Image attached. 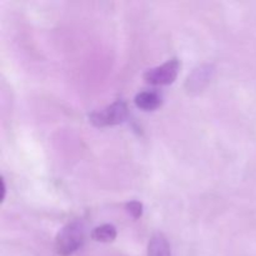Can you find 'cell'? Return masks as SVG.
Returning <instances> with one entry per match:
<instances>
[{
  "label": "cell",
  "mask_w": 256,
  "mask_h": 256,
  "mask_svg": "<svg viewBox=\"0 0 256 256\" xmlns=\"http://www.w3.org/2000/svg\"><path fill=\"white\" fill-rule=\"evenodd\" d=\"M85 242V228L82 222H69L62 228L55 239V249L62 256H69L76 252Z\"/></svg>",
  "instance_id": "6da1fadb"
},
{
  "label": "cell",
  "mask_w": 256,
  "mask_h": 256,
  "mask_svg": "<svg viewBox=\"0 0 256 256\" xmlns=\"http://www.w3.org/2000/svg\"><path fill=\"white\" fill-rule=\"evenodd\" d=\"M128 118V106L124 102L118 100L109 106L95 112L90 115V122L98 128L112 126L122 124Z\"/></svg>",
  "instance_id": "7a4b0ae2"
},
{
  "label": "cell",
  "mask_w": 256,
  "mask_h": 256,
  "mask_svg": "<svg viewBox=\"0 0 256 256\" xmlns=\"http://www.w3.org/2000/svg\"><path fill=\"white\" fill-rule=\"evenodd\" d=\"M180 69V62L178 59L168 60L162 65L149 69L144 74V80L152 85H169L176 80Z\"/></svg>",
  "instance_id": "3957f363"
},
{
  "label": "cell",
  "mask_w": 256,
  "mask_h": 256,
  "mask_svg": "<svg viewBox=\"0 0 256 256\" xmlns=\"http://www.w3.org/2000/svg\"><path fill=\"white\" fill-rule=\"evenodd\" d=\"M148 256H172V250L166 238L156 232L150 239L148 245Z\"/></svg>",
  "instance_id": "277c9868"
},
{
  "label": "cell",
  "mask_w": 256,
  "mask_h": 256,
  "mask_svg": "<svg viewBox=\"0 0 256 256\" xmlns=\"http://www.w3.org/2000/svg\"><path fill=\"white\" fill-rule=\"evenodd\" d=\"M135 105L145 112H152L162 105V96L156 92H142L135 96Z\"/></svg>",
  "instance_id": "5b68a950"
},
{
  "label": "cell",
  "mask_w": 256,
  "mask_h": 256,
  "mask_svg": "<svg viewBox=\"0 0 256 256\" xmlns=\"http://www.w3.org/2000/svg\"><path fill=\"white\" fill-rule=\"evenodd\" d=\"M92 238L95 242H110L116 239V229L114 225L104 224L102 226H98L92 230Z\"/></svg>",
  "instance_id": "8992f818"
},
{
  "label": "cell",
  "mask_w": 256,
  "mask_h": 256,
  "mask_svg": "<svg viewBox=\"0 0 256 256\" xmlns=\"http://www.w3.org/2000/svg\"><path fill=\"white\" fill-rule=\"evenodd\" d=\"M126 210L134 219H139L142 215V204L139 202H130L126 204Z\"/></svg>",
  "instance_id": "52a82bcc"
}]
</instances>
